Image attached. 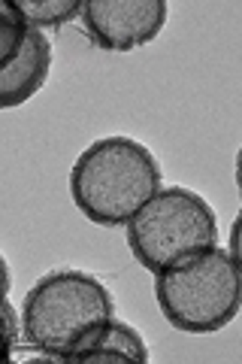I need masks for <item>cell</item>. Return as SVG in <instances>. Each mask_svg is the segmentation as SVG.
<instances>
[{
  "mask_svg": "<svg viewBox=\"0 0 242 364\" xmlns=\"http://www.w3.org/2000/svg\"><path fill=\"white\" fill-rule=\"evenodd\" d=\"M167 16V0H85L82 6V25L103 52H133L155 43Z\"/></svg>",
  "mask_w": 242,
  "mask_h": 364,
  "instance_id": "5b68a950",
  "label": "cell"
},
{
  "mask_svg": "<svg viewBox=\"0 0 242 364\" xmlns=\"http://www.w3.org/2000/svg\"><path fill=\"white\" fill-rule=\"evenodd\" d=\"M4 316H6V349H9V355H13L16 346H18V337H21V310L13 306L9 294L4 301Z\"/></svg>",
  "mask_w": 242,
  "mask_h": 364,
  "instance_id": "9c48e42d",
  "label": "cell"
},
{
  "mask_svg": "<svg viewBox=\"0 0 242 364\" xmlns=\"http://www.w3.org/2000/svg\"><path fill=\"white\" fill-rule=\"evenodd\" d=\"M155 301L182 334H215L242 310V270L224 249H206L155 273Z\"/></svg>",
  "mask_w": 242,
  "mask_h": 364,
  "instance_id": "3957f363",
  "label": "cell"
},
{
  "mask_svg": "<svg viewBox=\"0 0 242 364\" xmlns=\"http://www.w3.org/2000/svg\"><path fill=\"white\" fill-rule=\"evenodd\" d=\"M236 186H239V195H242V146L236 152Z\"/></svg>",
  "mask_w": 242,
  "mask_h": 364,
  "instance_id": "8fae6325",
  "label": "cell"
},
{
  "mask_svg": "<svg viewBox=\"0 0 242 364\" xmlns=\"http://www.w3.org/2000/svg\"><path fill=\"white\" fill-rule=\"evenodd\" d=\"M160 164L145 143L124 134L100 136L76 158L70 198L88 222L121 228L160 191Z\"/></svg>",
  "mask_w": 242,
  "mask_h": 364,
  "instance_id": "7a4b0ae2",
  "label": "cell"
},
{
  "mask_svg": "<svg viewBox=\"0 0 242 364\" xmlns=\"http://www.w3.org/2000/svg\"><path fill=\"white\" fill-rule=\"evenodd\" d=\"M49 70H52V43L43 31L31 28L25 43L13 55V61L0 67V107L16 109L25 100H31L45 85Z\"/></svg>",
  "mask_w": 242,
  "mask_h": 364,
  "instance_id": "8992f818",
  "label": "cell"
},
{
  "mask_svg": "<svg viewBox=\"0 0 242 364\" xmlns=\"http://www.w3.org/2000/svg\"><path fill=\"white\" fill-rule=\"evenodd\" d=\"M28 28H61L76 16L82 18V0H13Z\"/></svg>",
  "mask_w": 242,
  "mask_h": 364,
  "instance_id": "ba28073f",
  "label": "cell"
},
{
  "mask_svg": "<svg viewBox=\"0 0 242 364\" xmlns=\"http://www.w3.org/2000/svg\"><path fill=\"white\" fill-rule=\"evenodd\" d=\"M218 243V215L197 191L170 186L128 222V246L133 258L148 270L160 273L200 255Z\"/></svg>",
  "mask_w": 242,
  "mask_h": 364,
  "instance_id": "277c9868",
  "label": "cell"
},
{
  "mask_svg": "<svg viewBox=\"0 0 242 364\" xmlns=\"http://www.w3.org/2000/svg\"><path fill=\"white\" fill-rule=\"evenodd\" d=\"M115 318L109 289L85 270H52L21 304V340L49 361L67 364Z\"/></svg>",
  "mask_w": 242,
  "mask_h": 364,
  "instance_id": "6da1fadb",
  "label": "cell"
},
{
  "mask_svg": "<svg viewBox=\"0 0 242 364\" xmlns=\"http://www.w3.org/2000/svg\"><path fill=\"white\" fill-rule=\"evenodd\" d=\"M230 255H233V261L242 270V213L233 219V225H230Z\"/></svg>",
  "mask_w": 242,
  "mask_h": 364,
  "instance_id": "30bf717a",
  "label": "cell"
},
{
  "mask_svg": "<svg viewBox=\"0 0 242 364\" xmlns=\"http://www.w3.org/2000/svg\"><path fill=\"white\" fill-rule=\"evenodd\" d=\"M148 346L140 337L133 325L121 322V318H112V322L103 328V331L91 340L88 346H82L79 352H73L67 364H106V361H133V364H148Z\"/></svg>",
  "mask_w": 242,
  "mask_h": 364,
  "instance_id": "52a82bcc",
  "label": "cell"
}]
</instances>
